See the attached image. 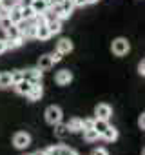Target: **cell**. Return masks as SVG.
Masks as SVG:
<instances>
[{
  "label": "cell",
  "instance_id": "obj_2",
  "mask_svg": "<svg viewBox=\"0 0 145 155\" xmlns=\"http://www.w3.org/2000/svg\"><path fill=\"white\" fill-rule=\"evenodd\" d=\"M45 120H47L49 124L60 122V120H62V110H60L58 106H49V108L45 110Z\"/></svg>",
  "mask_w": 145,
  "mask_h": 155
},
{
  "label": "cell",
  "instance_id": "obj_29",
  "mask_svg": "<svg viewBox=\"0 0 145 155\" xmlns=\"http://www.w3.org/2000/svg\"><path fill=\"white\" fill-rule=\"evenodd\" d=\"M138 73H140V75H141V77H143V75H145V62H143V60H141V62H140V64H138Z\"/></svg>",
  "mask_w": 145,
  "mask_h": 155
},
{
  "label": "cell",
  "instance_id": "obj_19",
  "mask_svg": "<svg viewBox=\"0 0 145 155\" xmlns=\"http://www.w3.org/2000/svg\"><path fill=\"white\" fill-rule=\"evenodd\" d=\"M54 126H56V130H54L56 137H60V139H62V137H65V135L69 133V130H67V124H62V120H60V122H56Z\"/></svg>",
  "mask_w": 145,
  "mask_h": 155
},
{
  "label": "cell",
  "instance_id": "obj_8",
  "mask_svg": "<svg viewBox=\"0 0 145 155\" xmlns=\"http://www.w3.org/2000/svg\"><path fill=\"white\" fill-rule=\"evenodd\" d=\"M56 51H58V53H62V55L71 53V51H72V42H71L69 38H62V40L56 44Z\"/></svg>",
  "mask_w": 145,
  "mask_h": 155
},
{
  "label": "cell",
  "instance_id": "obj_32",
  "mask_svg": "<svg viewBox=\"0 0 145 155\" xmlns=\"http://www.w3.org/2000/svg\"><path fill=\"white\" fill-rule=\"evenodd\" d=\"M93 155H109V153H107V150L98 148V150H94V151H93Z\"/></svg>",
  "mask_w": 145,
  "mask_h": 155
},
{
  "label": "cell",
  "instance_id": "obj_40",
  "mask_svg": "<svg viewBox=\"0 0 145 155\" xmlns=\"http://www.w3.org/2000/svg\"><path fill=\"white\" fill-rule=\"evenodd\" d=\"M31 155H33V153H31Z\"/></svg>",
  "mask_w": 145,
  "mask_h": 155
},
{
  "label": "cell",
  "instance_id": "obj_37",
  "mask_svg": "<svg viewBox=\"0 0 145 155\" xmlns=\"http://www.w3.org/2000/svg\"><path fill=\"white\" fill-rule=\"evenodd\" d=\"M33 155H45V151H35Z\"/></svg>",
  "mask_w": 145,
  "mask_h": 155
},
{
  "label": "cell",
  "instance_id": "obj_35",
  "mask_svg": "<svg viewBox=\"0 0 145 155\" xmlns=\"http://www.w3.org/2000/svg\"><path fill=\"white\" fill-rule=\"evenodd\" d=\"M44 2L47 4V8H51L53 4H56V2H60V0H44Z\"/></svg>",
  "mask_w": 145,
  "mask_h": 155
},
{
  "label": "cell",
  "instance_id": "obj_1",
  "mask_svg": "<svg viewBox=\"0 0 145 155\" xmlns=\"http://www.w3.org/2000/svg\"><path fill=\"white\" fill-rule=\"evenodd\" d=\"M113 53L118 55V57L127 55L129 53V42H127V38H116L113 42Z\"/></svg>",
  "mask_w": 145,
  "mask_h": 155
},
{
  "label": "cell",
  "instance_id": "obj_16",
  "mask_svg": "<svg viewBox=\"0 0 145 155\" xmlns=\"http://www.w3.org/2000/svg\"><path fill=\"white\" fill-rule=\"evenodd\" d=\"M31 8H33L35 13H44V11L47 9V4L44 2V0H33V2H31Z\"/></svg>",
  "mask_w": 145,
  "mask_h": 155
},
{
  "label": "cell",
  "instance_id": "obj_18",
  "mask_svg": "<svg viewBox=\"0 0 145 155\" xmlns=\"http://www.w3.org/2000/svg\"><path fill=\"white\" fill-rule=\"evenodd\" d=\"M22 42H24V37H18V38H6V46H8V48H11V49L20 48V46H22Z\"/></svg>",
  "mask_w": 145,
  "mask_h": 155
},
{
  "label": "cell",
  "instance_id": "obj_6",
  "mask_svg": "<svg viewBox=\"0 0 145 155\" xmlns=\"http://www.w3.org/2000/svg\"><path fill=\"white\" fill-rule=\"evenodd\" d=\"M94 113H96V119H105V120H109L113 110H111L109 104H98L96 110H94Z\"/></svg>",
  "mask_w": 145,
  "mask_h": 155
},
{
  "label": "cell",
  "instance_id": "obj_34",
  "mask_svg": "<svg viewBox=\"0 0 145 155\" xmlns=\"http://www.w3.org/2000/svg\"><path fill=\"white\" fill-rule=\"evenodd\" d=\"M72 4H75V6H85L87 0H72Z\"/></svg>",
  "mask_w": 145,
  "mask_h": 155
},
{
  "label": "cell",
  "instance_id": "obj_7",
  "mask_svg": "<svg viewBox=\"0 0 145 155\" xmlns=\"http://www.w3.org/2000/svg\"><path fill=\"white\" fill-rule=\"evenodd\" d=\"M35 38H38V40H49L51 38V31H49L47 24H38L36 26V37Z\"/></svg>",
  "mask_w": 145,
  "mask_h": 155
},
{
  "label": "cell",
  "instance_id": "obj_30",
  "mask_svg": "<svg viewBox=\"0 0 145 155\" xmlns=\"http://www.w3.org/2000/svg\"><path fill=\"white\" fill-rule=\"evenodd\" d=\"M60 58H62V53H58V51L51 55V60H53V62H60Z\"/></svg>",
  "mask_w": 145,
  "mask_h": 155
},
{
  "label": "cell",
  "instance_id": "obj_20",
  "mask_svg": "<svg viewBox=\"0 0 145 155\" xmlns=\"http://www.w3.org/2000/svg\"><path fill=\"white\" fill-rule=\"evenodd\" d=\"M6 35H8V38H18V37H22V33H20V29L13 24V26H9L8 29H6Z\"/></svg>",
  "mask_w": 145,
  "mask_h": 155
},
{
  "label": "cell",
  "instance_id": "obj_9",
  "mask_svg": "<svg viewBox=\"0 0 145 155\" xmlns=\"http://www.w3.org/2000/svg\"><path fill=\"white\" fill-rule=\"evenodd\" d=\"M42 95H44V90H42L40 82H38V84H33V86H31V90H29V93H27L29 101H40V99H42Z\"/></svg>",
  "mask_w": 145,
  "mask_h": 155
},
{
  "label": "cell",
  "instance_id": "obj_33",
  "mask_svg": "<svg viewBox=\"0 0 145 155\" xmlns=\"http://www.w3.org/2000/svg\"><path fill=\"white\" fill-rule=\"evenodd\" d=\"M6 49H8V46H6V40H4V38H0V55H2Z\"/></svg>",
  "mask_w": 145,
  "mask_h": 155
},
{
  "label": "cell",
  "instance_id": "obj_38",
  "mask_svg": "<svg viewBox=\"0 0 145 155\" xmlns=\"http://www.w3.org/2000/svg\"><path fill=\"white\" fill-rule=\"evenodd\" d=\"M94 2H98V0H87V4H94Z\"/></svg>",
  "mask_w": 145,
  "mask_h": 155
},
{
  "label": "cell",
  "instance_id": "obj_23",
  "mask_svg": "<svg viewBox=\"0 0 145 155\" xmlns=\"http://www.w3.org/2000/svg\"><path fill=\"white\" fill-rule=\"evenodd\" d=\"M20 11H22V18H26V20H31L36 13L33 11V8L31 6H26V8H20Z\"/></svg>",
  "mask_w": 145,
  "mask_h": 155
},
{
  "label": "cell",
  "instance_id": "obj_4",
  "mask_svg": "<svg viewBox=\"0 0 145 155\" xmlns=\"http://www.w3.org/2000/svg\"><path fill=\"white\" fill-rule=\"evenodd\" d=\"M22 77L26 81H29L31 84H38L40 79H42V71L38 68L36 69H26V71H22Z\"/></svg>",
  "mask_w": 145,
  "mask_h": 155
},
{
  "label": "cell",
  "instance_id": "obj_39",
  "mask_svg": "<svg viewBox=\"0 0 145 155\" xmlns=\"http://www.w3.org/2000/svg\"><path fill=\"white\" fill-rule=\"evenodd\" d=\"M0 11H2V4H0Z\"/></svg>",
  "mask_w": 145,
  "mask_h": 155
},
{
  "label": "cell",
  "instance_id": "obj_13",
  "mask_svg": "<svg viewBox=\"0 0 145 155\" xmlns=\"http://www.w3.org/2000/svg\"><path fill=\"white\" fill-rule=\"evenodd\" d=\"M100 137H103L105 140L113 142V140H116V139H118V130H116V128H113V126H109V128H107V130L100 135Z\"/></svg>",
  "mask_w": 145,
  "mask_h": 155
},
{
  "label": "cell",
  "instance_id": "obj_25",
  "mask_svg": "<svg viewBox=\"0 0 145 155\" xmlns=\"http://www.w3.org/2000/svg\"><path fill=\"white\" fill-rule=\"evenodd\" d=\"M9 26H13V22H11L9 17H2V18H0V29H2V31H6Z\"/></svg>",
  "mask_w": 145,
  "mask_h": 155
},
{
  "label": "cell",
  "instance_id": "obj_36",
  "mask_svg": "<svg viewBox=\"0 0 145 155\" xmlns=\"http://www.w3.org/2000/svg\"><path fill=\"white\" fill-rule=\"evenodd\" d=\"M8 15H9V11L2 8V11H0V18H2V17H8Z\"/></svg>",
  "mask_w": 145,
  "mask_h": 155
},
{
  "label": "cell",
  "instance_id": "obj_28",
  "mask_svg": "<svg viewBox=\"0 0 145 155\" xmlns=\"http://www.w3.org/2000/svg\"><path fill=\"white\" fill-rule=\"evenodd\" d=\"M93 124H94V119H85V120H82V130H91Z\"/></svg>",
  "mask_w": 145,
  "mask_h": 155
},
{
  "label": "cell",
  "instance_id": "obj_22",
  "mask_svg": "<svg viewBox=\"0 0 145 155\" xmlns=\"http://www.w3.org/2000/svg\"><path fill=\"white\" fill-rule=\"evenodd\" d=\"M22 37H26V38H35V37H36V24H29V26L26 28V31L22 33Z\"/></svg>",
  "mask_w": 145,
  "mask_h": 155
},
{
  "label": "cell",
  "instance_id": "obj_26",
  "mask_svg": "<svg viewBox=\"0 0 145 155\" xmlns=\"http://www.w3.org/2000/svg\"><path fill=\"white\" fill-rule=\"evenodd\" d=\"M45 155H62V146H49L45 150Z\"/></svg>",
  "mask_w": 145,
  "mask_h": 155
},
{
  "label": "cell",
  "instance_id": "obj_21",
  "mask_svg": "<svg viewBox=\"0 0 145 155\" xmlns=\"http://www.w3.org/2000/svg\"><path fill=\"white\" fill-rule=\"evenodd\" d=\"M98 137H100V135H98L93 128H91V130H84V139H85L87 142H94V140H98Z\"/></svg>",
  "mask_w": 145,
  "mask_h": 155
},
{
  "label": "cell",
  "instance_id": "obj_5",
  "mask_svg": "<svg viewBox=\"0 0 145 155\" xmlns=\"http://www.w3.org/2000/svg\"><path fill=\"white\" fill-rule=\"evenodd\" d=\"M54 81H56V84H60V86H67V84L72 81V73H71L69 69H62V71L56 73Z\"/></svg>",
  "mask_w": 145,
  "mask_h": 155
},
{
  "label": "cell",
  "instance_id": "obj_24",
  "mask_svg": "<svg viewBox=\"0 0 145 155\" xmlns=\"http://www.w3.org/2000/svg\"><path fill=\"white\" fill-rule=\"evenodd\" d=\"M0 4H2V8L4 9H11V8H15L17 4H18V0H0Z\"/></svg>",
  "mask_w": 145,
  "mask_h": 155
},
{
  "label": "cell",
  "instance_id": "obj_10",
  "mask_svg": "<svg viewBox=\"0 0 145 155\" xmlns=\"http://www.w3.org/2000/svg\"><path fill=\"white\" fill-rule=\"evenodd\" d=\"M13 86H15V90H17V93H20V95H27L33 84H31L29 81H26V79H22L20 82H17V84H13Z\"/></svg>",
  "mask_w": 145,
  "mask_h": 155
},
{
  "label": "cell",
  "instance_id": "obj_15",
  "mask_svg": "<svg viewBox=\"0 0 145 155\" xmlns=\"http://www.w3.org/2000/svg\"><path fill=\"white\" fill-rule=\"evenodd\" d=\"M45 24H47V28H49L51 35H54V33H60V31H62V20H58V18L49 20V22H45Z\"/></svg>",
  "mask_w": 145,
  "mask_h": 155
},
{
  "label": "cell",
  "instance_id": "obj_14",
  "mask_svg": "<svg viewBox=\"0 0 145 155\" xmlns=\"http://www.w3.org/2000/svg\"><path fill=\"white\" fill-rule=\"evenodd\" d=\"M67 130L69 131H72V133H76V131H82V120L80 119H71L69 122H67Z\"/></svg>",
  "mask_w": 145,
  "mask_h": 155
},
{
  "label": "cell",
  "instance_id": "obj_31",
  "mask_svg": "<svg viewBox=\"0 0 145 155\" xmlns=\"http://www.w3.org/2000/svg\"><path fill=\"white\" fill-rule=\"evenodd\" d=\"M138 126H140L141 130H145V115H140V119H138Z\"/></svg>",
  "mask_w": 145,
  "mask_h": 155
},
{
  "label": "cell",
  "instance_id": "obj_3",
  "mask_svg": "<svg viewBox=\"0 0 145 155\" xmlns=\"http://www.w3.org/2000/svg\"><path fill=\"white\" fill-rule=\"evenodd\" d=\"M13 144H15V148H18V150L27 148V146L31 144V137H29V133H26V131L17 133V135L13 137Z\"/></svg>",
  "mask_w": 145,
  "mask_h": 155
},
{
  "label": "cell",
  "instance_id": "obj_27",
  "mask_svg": "<svg viewBox=\"0 0 145 155\" xmlns=\"http://www.w3.org/2000/svg\"><path fill=\"white\" fill-rule=\"evenodd\" d=\"M22 79H24V77H22V71H13V73H11V81H13V84L20 82Z\"/></svg>",
  "mask_w": 145,
  "mask_h": 155
},
{
  "label": "cell",
  "instance_id": "obj_11",
  "mask_svg": "<svg viewBox=\"0 0 145 155\" xmlns=\"http://www.w3.org/2000/svg\"><path fill=\"white\" fill-rule=\"evenodd\" d=\"M53 60H51V55H44V57H40V60H38V69L40 71H47V69H51L53 68Z\"/></svg>",
  "mask_w": 145,
  "mask_h": 155
},
{
  "label": "cell",
  "instance_id": "obj_12",
  "mask_svg": "<svg viewBox=\"0 0 145 155\" xmlns=\"http://www.w3.org/2000/svg\"><path fill=\"white\" fill-rule=\"evenodd\" d=\"M109 128V120H105V119H94V124H93V130L98 133V135H102L105 130Z\"/></svg>",
  "mask_w": 145,
  "mask_h": 155
},
{
  "label": "cell",
  "instance_id": "obj_17",
  "mask_svg": "<svg viewBox=\"0 0 145 155\" xmlns=\"http://www.w3.org/2000/svg\"><path fill=\"white\" fill-rule=\"evenodd\" d=\"M9 86H13L11 73H0V88H9Z\"/></svg>",
  "mask_w": 145,
  "mask_h": 155
}]
</instances>
